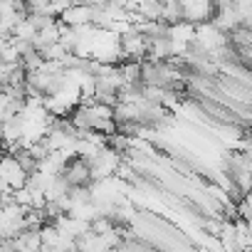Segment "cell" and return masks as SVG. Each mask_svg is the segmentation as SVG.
<instances>
[{
    "label": "cell",
    "instance_id": "obj_3",
    "mask_svg": "<svg viewBox=\"0 0 252 252\" xmlns=\"http://www.w3.org/2000/svg\"><path fill=\"white\" fill-rule=\"evenodd\" d=\"M62 176L69 181V186H89V183H92V168H89V161H84L82 156H72V158L64 163Z\"/></svg>",
    "mask_w": 252,
    "mask_h": 252
},
{
    "label": "cell",
    "instance_id": "obj_2",
    "mask_svg": "<svg viewBox=\"0 0 252 252\" xmlns=\"http://www.w3.org/2000/svg\"><path fill=\"white\" fill-rule=\"evenodd\" d=\"M0 181L10 183L13 188L28 186V171L23 168V163L13 154H3V156H0Z\"/></svg>",
    "mask_w": 252,
    "mask_h": 252
},
{
    "label": "cell",
    "instance_id": "obj_4",
    "mask_svg": "<svg viewBox=\"0 0 252 252\" xmlns=\"http://www.w3.org/2000/svg\"><path fill=\"white\" fill-rule=\"evenodd\" d=\"M92 18H94V8L87 5V3H72L62 15L60 20L72 25V28H79V25H92Z\"/></svg>",
    "mask_w": 252,
    "mask_h": 252
},
{
    "label": "cell",
    "instance_id": "obj_1",
    "mask_svg": "<svg viewBox=\"0 0 252 252\" xmlns=\"http://www.w3.org/2000/svg\"><path fill=\"white\" fill-rule=\"evenodd\" d=\"M121 158H124V156H121L119 151H114L111 146H104V149L96 154V158H92V161H89V168H92V181L111 178V176L116 173V168H119Z\"/></svg>",
    "mask_w": 252,
    "mask_h": 252
},
{
    "label": "cell",
    "instance_id": "obj_5",
    "mask_svg": "<svg viewBox=\"0 0 252 252\" xmlns=\"http://www.w3.org/2000/svg\"><path fill=\"white\" fill-rule=\"evenodd\" d=\"M25 8H28V13H45V15H52L50 0H25ZM55 18H57V15H55Z\"/></svg>",
    "mask_w": 252,
    "mask_h": 252
}]
</instances>
